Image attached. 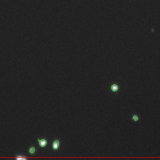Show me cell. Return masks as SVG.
<instances>
[{
  "label": "cell",
  "instance_id": "obj_4",
  "mask_svg": "<svg viewBox=\"0 0 160 160\" xmlns=\"http://www.w3.org/2000/svg\"><path fill=\"white\" fill-rule=\"evenodd\" d=\"M129 120L131 125H139L142 120V115L138 111H133L129 115Z\"/></svg>",
  "mask_w": 160,
  "mask_h": 160
},
{
  "label": "cell",
  "instance_id": "obj_5",
  "mask_svg": "<svg viewBox=\"0 0 160 160\" xmlns=\"http://www.w3.org/2000/svg\"><path fill=\"white\" fill-rule=\"evenodd\" d=\"M27 152L29 155H31L32 156L34 155H36L38 154L39 153V149L38 148L37 146H36V145L35 144H31L29 145L27 149Z\"/></svg>",
  "mask_w": 160,
  "mask_h": 160
},
{
  "label": "cell",
  "instance_id": "obj_6",
  "mask_svg": "<svg viewBox=\"0 0 160 160\" xmlns=\"http://www.w3.org/2000/svg\"><path fill=\"white\" fill-rule=\"evenodd\" d=\"M15 158L18 160H26L28 159V156L23 153H17L16 154Z\"/></svg>",
  "mask_w": 160,
  "mask_h": 160
},
{
  "label": "cell",
  "instance_id": "obj_1",
  "mask_svg": "<svg viewBox=\"0 0 160 160\" xmlns=\"http://www.w3.org/2000/svg\"><path fill=\"white\" fill-rule=\"evenodd\" d=\"M105 87L106 93L109 95L119 96L123 92L122 84L118 81L109 80V81H106Z\"/></svg>",
  "mask_w": 160,
  "mask_h": 160
},
{
  "label": "cell",
  "instance_id": "obj_3",
  "mask_svg": "<svg viewBox=\"0 0 160 160\" xmlns=\"http://www.w3.org/2000/svg\"><path fill=\"white\" fill-rule=\"evenodd\" d=\"M36 141L38 148L43 150H46L47 149L50 143L49 138L46 136H39L36 138Z\"/></svg>",
  "mask_w": 160,
  "mask_h": 160
},
{
  "label": "cell",
  "instance_id": "obj_2",
  "mask_svg": "<svg viewBox=\"0 0 160 160\" xmlns=\"http://www.w3.org/2000/svg\"><path fill=\"white\" fill-rule=\"evenodd\" d=\"M50 150L52 153H58L61 151L63 148V142L61 138L59 136H55L49 143Z\"/></svg>",
  "mask_w": 160,
  "mask_h": 160
}]
</instances>
